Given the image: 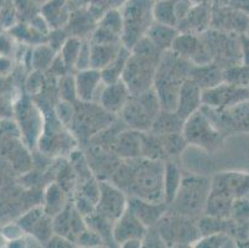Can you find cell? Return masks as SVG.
I'll return each instance as SVG.
<instances>
[{"label":"cell","instance_id":"obj_2","mask_svg":"<svg viewBox=\"0 0 249 248\" xmlns=\"http://www.w3.org/2000/svg\"><path fill=\"white\" fill-rule=\"evenodd\" d=\"M155 0H126L121 9L123 17L122 44L132 50L154 24Z\"/></svg>","mask_w":249,"mask_h":248},{"label":"cell","instance_id":"obj_42","mask_svg":"<svg viewBox=\"0 0 249 248\" xmlns=\"http://www.w3.org/2000/svg\"><path fill=\"white\" fill-rule=\"evenodd\" d=\"M246 35L249 36V22H248V26H247V30H246Z\"/></svg>","mask_w":249,"mask_h":248},{"label":"cell","instance_id":"obj_25","mask_svg":"<svg viewBox=\"0 0 249 248\" xmlns=\"http://www.w3.org/2000/svg\"><path fill=\"white\" fill-rule=\"evenodd\" d=\"M176 1L178 0H156L154 4L155 21L178 27V20L176 15Z\"/></svg>","mask_w":249,"mask_h":248},{"label":"cell","instance_id":"obj_28","mask_svg":"<svg viewBox=\"0 0 249 248\" xmlns=\"http://www.w3.org/2000/svg\"><path fill=\"white\" fill-rule=\"evenodd\" d=\"M46 205H45V211H46L47 215H50L51 217L57 215L58 212L66 208V195L63 192L62 189L60 186H57L56 184L49 186L46 191Z\"/></svg>","mask_w":249,"mask_h":248},{"label":"cell","instance_id":"obj_26","mask_svg":"<svg viewBox=\"0 0 249 248\" xmlns=\"http://www.w3.org/2000/svg\"><path fill=\"white\" fill-rule=\"evenodd\" d=\"M56 56V50L52 49L50 45L40 44L31 52L30 63L35 71H44L50 68Z\"/></svg>","mask_w":249,"mask_h":248},{"label":"cell","instance_id":"obj_7","mask_svg":"<svg viewBox=\"0 0 249 248\" xmlns=\"http://www.w3.org/2000/svg\"><path fill=\"white\" fill-rule=\"evenodd\" d=\"M248 98V88L237 87L225 81L214 87L202 91V106L212 108L213 111L230 108V107L247 101Z\"/></svg>","mask_w":249,"mask_h":248},{"label":"cell","instance_id":"obj_11","mask_svg":"<svg viewBox=\"0 0 249 248\" xmlns=\"http://www.w3.org/2000/svg\"><path fill=\"white\" fill-rule=\"evenodd\" d=\"M130 91L126 87L123 79H119L118 82L106 85L101 91V95L98 97L97 103L104 108L110 114H121L122 109L126 104V102L130 98Z\"/></svg>","mask_w":249,"mask_h":248},{"label":"cell","instance_id":"obj_38","mask_svg":"<svg viewBox=\"0 0 249 248\" xmlns=\"http://www.w3.org/2000/svg\"><path fill=\"white\" fill-rule=\"evenodd\" d=\"M13 70V61L6 55H0V77H5L10 75Z\"/></svg>","mask_w":249,"mask_h":248},{"label":"cell","instance_id":"obj_18","mask_svg":"<svg viewBox=\"0 0 249 248\" xmlns=\"http://www.w3.org/2000/svg\"><path fill=\"white\" fill-rule=\"evenodd\" d=\"M178 34H180V30L176 26H170V25L154 21L145 36L159 51L165 52L171 50L174 41L178 38Z\"/></svg>","mask_w":249,"mask_h":248},{"label":"cell","instance_id":"obj_23","mask_svg":"<svg viewBox=\"0 0 249 248\" xmlns=\"http://www.w3.org/2000/svg\"><path fill=\"white\" fill-rule=\"evenodd\" d=\"M129 56H130V49L122 45L121 50H119V52L117 55V57L107 67H104L101 71L102 79H103L106 85H110V83H114V82H118L119 79H122Z\"/></svg>","mask_w":249,"mask_h":248},{"label":"cell","instance_id":"obj_30","mask_svg":"<svg viewBox=\"0 0 249 248\" xmlns=\"http://www.w3.org/2000/svg\"><path fill=\"white\" fill-rule=\"evenodd\" d=\"M57 95L61 101H66L74 103L77 99V91H76V82H74V76L67 74L65 76H61L58 79L57 85Z\"/></svg>","mask_w":249,"mask_h":248},{"label":"cell","instance_id":"obj_32","mask_svg":"<svg viewBox=\"0 0 249 248\" xmlns=\"http://www.w3.org/2000/svg\"><path fill=\"white\" fill-rule=\"evenodd\" d=\"M233 243L231 237L226 235V232H217L212 235H206L203 238L197 241V247H228Z\"/></svg>","mask_w":249,"mask_h":248},{"label":"cell","instance_id":"obj_36","mask_svg":"<svg viewBox=\"0 0 249 248\" xmlns=\"http://www.w3.org/2000/svg\"><path fill=\"white\" fill-rule=\"evenodd\" d=\"M238 221L248 220L249 218V200H238L235 204L232 205V212Z\"/></svg>","mask_w":249,"mask_h":248},{"label":"cell","instance_id":"obj_31","mask_svg":"<svg viewBox=\"0 0 249 248\" xmlns=\"http://www.w3.org/2000/svg\"><path fill=\"white\" fill-rule=\"evenodd\" d=\"M53 112H55V115L63 126L71 127V123L74 117V112H76V106H74V103H71V102L61 101L60 99V102L53 108Z\"/></svg>","mask_w":249,"mask_h":248},{"label":"cell","instance_id":"obj_12","mask_svg":"<svg viewBox=\"0 0 249 248\" xmlns=\"http://www.w3.org/2000/svg\"><path fill=\"white\" fill-rule=\"evenodd\" d=\"M128 209H130L148 229H151L159 224L160 220L164 217V213L167 210V204L130 196V199H128Z\"/></svg>","mask_w":249,"mask_h":248},{"label":"cell","instance_id":"obj_33","mask_svg":"<svg viewBox=\"0 0 249 248\" xmlns=\"http://www.w3.org/2000/svg\"><path fill=\"white\" fill-rule=\"evenodd\" d=\"M44 215H46L45 208H35L20 218L19 225L24 229L25 232H30V229L41 220Z\"/></svg>","mask_w":249,"mask_h":248},{"label":"cell","instance_id":"obj_4","mask_svg":"<svg viewBox=\"0 0 249 248\" xmlns=\"http://www.w3.org/2000/svg\"><path fill=\"white\" fill-rule=\"evenodd\" d=\"M211 192V183L202 176L182 177L178 192L173 204L176 213L180 216L196 215L205 210L208 196ZM171 204V205H173Z\"/></svg>","mask_w":249,"mask_h":248},{"label":"cell","instance_id":"obj_29","mask_svg":"<svg viewBox=\"0 0 249 248\" xmlns=\"http://www.w3.org/2000/svg\"><path fill=\"white\" fill-rule=\"evenodd\" d=\"M223 77L230 85L249 90V65L232 66L223 71Z\"/></svg>","mask_w":249,"mask_h":248},{"label":"cell","instance_id":"obj_21","mask_svg":"<svg viewBox=\"0 0 249 248\" xmlns=\"http://www.w3.org/2000/svg\"><path fill=\"white\" fill-rule=\"evenodd\" d=\"M185 120L176 112L162 111L158 114L150 128V133L156 135H165L171 133H182Z\"/></svg>","mask_w":249,"mask_h":248},{"label":"cell","instance_id":"obj_6","mask_svg":"<svg viewBox=\"0 0 249 248\" xmlns=\"http://www.w3.org/2000/svg\"><path fill=\"white\" fill-rule=\"evenodd\" d=\"M182 135L187 144L205 149H210L219 139V132L201 108L185 119Z\"/></svg>","mask_w":249,"mask_h":248},{"label":"cell","instance_id":"obj_35","mask_svg":"<svg viewBox=\"0 0 249 248\" xmlns=\"http://www.w3.org/2000/svg\"><path fill=\"white\" fill-rule=\"evenodd\" d=\"M24 232H25L24 229H22L19 224H11V225H6L5 227H3L0 235L3 236L5 240H8L9 242H11V241L22 238Z\"/></svg>","mask_w":249,"mask_h":248},{"label":"cell","instance_id":"obj_13","mask_svg":"<svg viewBox=\"0 0 249 248\" xmlns=\"http://www.w3.org/2000/svg\"><path fill=\"white\" fill-rule=\"evenodd\" d=\"M202 107V88L189 77L182 82L176 113L183 120Z\"/></svg>","mask_w":249,"mask_h":248},{"label":"cell","instance_id":"obj_14","mask_svg":"<svg viewBox=\"0 0 249 248\" xmlns=\"http://www.w3.org/2000/svg\"><path fill=\"white\" fill-rule=\"evenodd\" d=\"M18 113L20 119V129L24 133L25 138H28L29 143L36 144L37 139L41 138L42 129H44L40 111L36 109L30 102H21Z\"/></svg>","mask_w":249,"mask_h":248},{"label":"cell","instance_id":"obj_16","mask_svg":"<svg viewBox=\"0 0 249 248\" xmlns=\"http://www.w3.org/2000/svg\"><path fill=\"white\" fill-rule=\"evenodd\" d=\"M142 132L134 129L119 132L112 144L113 150L118 156L126 160L137 159L142 155Z\"/></svg>","mask_w":249,"mask_h":248},{"label":"cell","instance_id":"obj_5","mask_svg":"<svg viewBox=\"0 0 249 248\" xmlns=\"http://www.w3.org/2000/svg\"><path fill=\"white\" fill-rule=\"evenodd\" d=\"M114 114H110L96 102H80L76 106L71 127L74 135L89 139L103 129L112 126Z\"/></svg>","mask_w":249,"mask_h":248},{"label":"cell","instance_id":"obj_19","mask_svg":"<svg viewBox=\"0 0 249 248\" xmlns=\"http://www.w3.org/2000/svg\"><path fill=\"white\" fill-rule=\"evenodd\" d=\"M190 78L194 79L203 90L214 87L225 81L223 71H221L216 65L206 63V65H195L190 72Z\"/></svg>","mask_w":249,"mask_h":248},{"label":"cell","instance_id":"obj_37","mask_svg":"<svg viewBox=\"0 0 249 248\" xmlns=\"http://www.w3.org/2000/svg\"><path fill=\"white\" fill-rule=\"evenodd\" d=\"M42 85H44V76H42L41 71H35L33 75H30L26 82L29 91L33 93H37L38 91H41Z\"/></svg>","mask_w":249,"mask_h":248},{"label":"cell","instance_id":"obj_20","mask_svg":"<svg viewBox=\"0 0 249 248\" xmlns=\"http://www.w3.org/2000/svg\"><path fill=\"white\" fill-rule=\"evenodd\" d=\"M122 45H123L122 42H115V44L90 42V68H96L102 71L104 67H107L117 57Z\"/></svg>","mask_w":249,"mask_h":248},{"label":"cell","instance_id":"obj_27","mask_svg":"<svg viewBox=\"0 0 249 248\" xmlns=\"http://www.w3.org/2000/svg\"><path fill=\"white\" fill-rule=\"evenodd\" d=\"M83 38H76V36H69L67 40L65 41V44L60 49V56L65 65L67 66L69 70H73L76 68L77 60L80 56L81 49H82Z\"/></svg>","mask_w":249,"mask_h":248},{"label":"cell","instance_id":"obj_40","mask_svg":"<svg viewBox=\"0 0 249 248\" xmlns=\"http://www.w3.org/2000/svg\"><path fill=\"white\" fill-rule=\"evenodd\" d=\"M241 42L242 55H243V63L244 65H249V36H243Z\"/></svg>","mask_w":249,"mask_h":248},{"label":"cell","instance_id":"obj_15","mask_svg":"<svg viewBox=\"0 0 249 248\" xmlns=\"http://www.w3.org/2000/svg\"><path fill=\"white\" fill-rule=\"evenodd\" d=\"M97 22H98V18L92 13L87 4L72 11L69 24L66 25V30L69 31L70 36H76L80 38H83L85 36L90 38L96 29Z\"/></svg>","mask_w":249,"mask_h":248},{"label":"cell","instance_id":"obj_9","mask_svg":"<svg viewBox=\"0 0 249 248\" xmlns=\"http://www.w3.org/2000/svg\"><path fill=\"white\" fill-rule=\"evenodd\" d=\"M148 227L140 221L130 209L126 208L123 215L118 218L113 226V240L119 246L133 238L142 240L145 237Z\"/></svg>","mask_w":249,"mask_h":248},{"label":"cell","instance_id":"obj_1","mask_svg":"<svg viewBox=\"0 0 249 248\" xmlns=\"http://www.w3.org/2000/svg\"><path fill=\"white\" fill-rule=\"evenodd\" d=\"M134 160L135 159H128V164L121 165L114 170L113 183L124 192H130V196L153 202H165V164H162L161 160L146 158L138 160V164H135Z\"/></svg>","mask_w":249,"mask_h":248},{"label":"cell","instance_id":"obj_22","mask_svg":"<svg viewBox=\"0 0 249 248\" xmlns=\"http://www.w3.org/2000/svg\"><path fill=\"white\" fill-rule=\"evenodd\" d=\"M181 183H182V175L181 169L178 164L174 161L165 163L164 168V196L165 202L167 205H171L175 200L176 195L178 192Z\"/></svg>","mask_w":249,"mask_h":248},{"label":"cell","instance_id":"obj_34","mask_svg":"<svg viewBox=\"0 0 249 248\" xmlns=\"http://www.w3.org/2000/svg\"><path fill=\"white\" fill-rule=\"evenodd\" d=\"M125 1L126 0H88V4L102 13H106L110 9H122Z\"/></svg>","mask_w":249,"mask_h":248},{"label":"cell","instance_id":"obj_41","mask_svg":"<svg viewBox=\"0 0 249 248\" xmlns=\"http://www.w3.org/2000/svg\"><path fill=\"white\" fill-rule=\"evenodd\" d=\"M69 1V4H80V3H86L88 4V0H67Z\"/></svg>","mask_w":249,"mask_h":248},{"label":"cell","instance_id":"obj_24","mask_svg":"<svg viewBox=\"0 0 249 248\" xmlns=\"http://www.w3.org/2000/svg\"><path fill=\"white\" fill-rule=\"evenodd\" d=\"M211 21V14H210V10L206 8L203 4H196L195 6H192L190 13L187 14V17L178 25L182 24H187L189 25V29L186 31H183V33H191L194 34L192 31H197V33H201L203 31V29L208 26Z\"/></svg>","mask_w":249,"mask_h":248},{"label":"cell","instance_id":"obj_3","mask_svg":"<svg viewBox=\"0 0 249 248\" xmlns=\"http://www.w3.org/2000/svg\"><path fill=\"white\" fill-rule=\"evenodd\" d=\"M161 112V104L154 87L137 95H130L122 109L121 117L128 128L139 132H149L154 120Z\"/></svg>","mask_w":249,"mask_h":248},{"label":"cell","instance_id":"obj_8","mask_svg":"<svg viewBox=\"0 0 249 248\" xmlns=\"http://www.w3.org/2000/svg\"><path fill=\"white\" fill-rule=\"evenodd\" d=\"M128 208V197L125 192L115 184L99 181V199L96 212L115 222Z\"/></svg>","mask_w":249,"mask_h":248},{"label":"cell","instance_id":"obj_10","mask_svg":"<svg viewBox=\"0 0 249 248\" xmlns=\"http://www.w3.org/2000/svg\"><path fill=\"white\" fill-rule=\"evenodd\" d=\"M77 91V99L80 102H96L104 86L102 75L96 68H86L77 71L74 76Z\"/></svg>","mask_w":249,"mask_h":248},{"label":"cell","instance_id":"obj_39","mask_svg":"<svg viewBox=\"0 0 249 248\" xmlns=\"http://www.w3.org/2000/svg\"><path fill=\"white\" fill-rule=\"evenodd\" d=\"M11 50H13V45H11L10 38L6 35L0 34V55H10Z\"/></svg>","mask_w":249,"mask_h":248},{"label":"cell","instance_id":"obj_17","mask_svg":"<svg viewBox=\"0 0 249 248\" xmlns=\"http://www.w3.org/2000/svg\"><path fill=\"white\" fill-rule=\"evenodd\" d=\"M40 13L52 29H62L69 24L72 9L67 0H49L42 4Z\"/></svg>","mask_w":249,"mask_h":248}]
</instances>
